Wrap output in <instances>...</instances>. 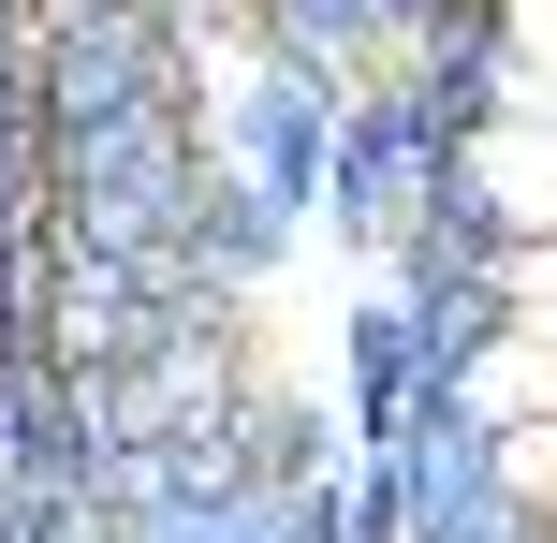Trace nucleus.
<instances>
[{
    "label": "nucleus",
    "mask_w": 557,
    "mask_h": 543,
    "mask_svg": "<svg viewBox=\"0 0 557 543\" xmlns=\"http://www.w3.org/2000/svg\"><path fill=\"white\" fill-rule=\"evenodd\" d=\"M513 45H529V74H557V0H513Z\"/></svg>",
    "instance_id": "nucleus-2"
},
{
    "label": "nucleus",
    "mask_w": 557,
    "mask_h": 543,
    "mask_svg": "<svg viewBox=\"0 0 557 543\" xmlns=\"http://www.w3.org/2000/svg\"><path fill=\"white\" fill-rule=\"evenodd\" d=\"M470 192L499 206L513 235H557V133H484L470 147Z\"/></svg>",
    "instance_id": "nucleus-1"
}]
</instances>
